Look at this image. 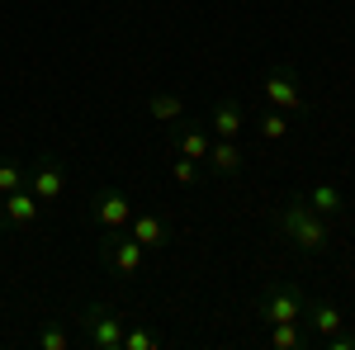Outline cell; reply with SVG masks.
Instances as JSON below:
<instances>
[{"instance_id":"obj_6","label":"cell","mask_w":355,"mask_h":350,"mask_svg":"<svg viewBox=\"0 0 355 350\" xmlns=\"http://www.w3.org/2000/svg\"><path fill=\"white\" fill-rule=\"evenodd\" d=\"M303 308H308V298L294 284H275V289L261 294V317H266V326L270 322H303Z\"/></svg>"},{"instance_id":"obj_21","label":"cell","mask_w":355,"mask_h":350,"mask_svg":"<svg viewBox=\"0 0 355 350\" xmlns=\"http://www.w3.org/2000/svg\"><path fill=\"white\" fill-rule=\"evenodd\" d=\"M204 170H199V161H190V157H175V166H171V180L175 185H194Z\"/></svg>"},{"instance_id":"obj_8","label":"cell","mask_w":355,"mask_h":350,"mask_svg":"<svg viewBox=\"0 0 355 350\" xmlns=\"http://www.w3.org/2000/svg\"><path fill=\"white\" fill-rule=\"evenodd\" d=\"M90 213H95V222L105 227V232H119V227H128L133 222V199L123 194V189H100L95 199H90Z\"/></svg>"},{"instance_id":"obj_20","label":"cell","mask_w":355,"mask_h":350,"mask_svg":"<svg viewBox=\"0 0 355 350\" xmlns=\"http://www.w3.org/2000/svg\"><path fill=\"white\" fill-rule=\"evenodd\" d=\"M119 350H157V331L142 326V322L123 326V346H119Z\"/></svg>"},{"instance_id":"obj_17","label":"cell","mask_w":355,"mask_h":350,"mask_svg":"<svg viewBox=\"0 0 355 350\" xmlns=\"http://www.w3.org/2000/svg\"><path fill=\"white\" fill-rule=\"evenodd\" d=\"M261 137H266V142H284V137H289V114H284V109H261Z\"/></svg>"},{"instance_id":"obj_7","label":"cell","mask_w":355,"mask_h":350,"mask_svg":"<svg viewBox=\"0 0 355 350\" xmlns=\"http://www.w3.org/2000/svg\"><path fill=\"white\" fill-rule=\"evenodd\" d=\"M38 209H43V199H38L28 185L10 189V194H0V227L24 232V227H33V222H38Z\"/></svg>"},{"instance_id":"obj_14","label":"cell","mask_w":355,"mask_h":350,"mask_svg":"<svg viewBox=\"0 0 355 350\" xmlns=\"http://www.w3.org/2000/svg\"><path fill=\"white\" fill-rule=\"evenodd\" d=\"M303 199H308L313 213H322V218H341V209H346V204H341V185H331V180H318Z\"/></svg>"},{"instance_id":"obj_16","label":"cell","mask_w":355,"mask_h":350,"mask_svg":"<svg viewBox=\"0 0 355 350\" xmlns=\"http://www.w3.org/2000/svg\"><path fill=\"white\" fill-rule=\"evenodd\" d=\"M71 346H76V326H67V322L38 326V350H71Z\"/></svg>"},{"instance_id":"obj_13","label":"cell","mask_w":355,"mask_h":350,"mask_svg":"<svg viewBox=\"0 0 355 350\" xmlns=\"http://www.w3.org/2000/svg\"><path fill=\"white\" fill-rule=\"evenodd\" d=\"M303 317H308V326H313L322 341L336 336V331L346 326V317H341V308H336V303H308V308H303Z\"/></svg>"},{"instance_id":"obj_22","label":"cell","mask_w":355,"mask_h":350,"mask_svg":"<svg viewBox=\"0 0 355 350\" xmlns=\"http://www.w3.org/2000/svg\"><path fill=\"white\" fill-rule=\"evenodd\" d=\"M327 350H355V331H336V336H327Z\"/></svg>"},{"instance_id":"obj_1","label":"cell","mask_w":355,"mask_h":350,"mask_svg":"<svg viewBox=\"0 0 355 350\" xmlns=\"http://www.w3.org/2000/svg\"><path fill=\"white\" fill-rule=\"evenodd\" d=\"M275 227H279L284 242H294L299 251H308V256H322L331 246V218L313 213L308 199H284V204L275 209Z\"/></svg>"},{"instance_id":"obj_2","label":"cell","mask_w":355,"mask_h":350,"mask_svg":"<svg viewBox=\"0 0 355 350\" xmlns=\"http://www.w3.org/2000/svg\"><path fill=\"white\" fill-rule=\"evenodd\" d=\"M123 326L128 317L110 308V303H85L81 313H76V341L90 350H119L123 346Z\"/></svg>"},{"instance_id":"obj_19","label":"cell","mask_w":355,"mask_h":350,"mask_svg":"<svg viewBox=\"0 0 355 350\" xmlns=\"http://www.w3.org/2000/svg\"><path fill=\"white\" fill-rule=\"evenodd\" d=\"M28 180V166L15 161V157H0V194H10V189H19Z\"/></svg>"},{"instance_id":"obj_18","label":"cell","mask_w":355,"mask_h":350,"mask_svg":"<svg viewBox=\"0 0 355 350\" xmlns=\"http://www.w3.org/2000/svg\"><path fill=\"white\" fill-rule=\"evenodd\" d=\"M308 336H303L299 322H270V346L275 350H299Z\"/></svg>"},{"instance_id":"obj_11","label":"cell","mask_w":355,"mask_h":350,"mask_svg":"<svg viewBox=\"0 0 355 350\" xmlns=\"http://www.w3.org/2000/svg\"><path fill=\"white\" fill-rule=\"evenodd\" d=\"M128 232H133V242H142L147 251H162V246L171 242V227H166V222H162L157 213H133Z\"/></svg>"},{"instance_id":"obj_9","label":"cell","mask_w":355,"mask_h":350,"mask_svg":"<svg viewBox=\"0 0 355 350\" xmlns=\"http://www.w3.org/2000/svg\"><path fill=\"white\" fill-rule=\"evenodd\" d=\"M171 142H175V152H180V157H190V161L204 166L209 147H214V133H209V123H194V119H175V123H171Z\"/></svg>"},{"instance_id":"obj_15","label":"cell","mask_w":355,"mask_h":350,"mask_svg":"<svg viewBox=\"0 0 355 350\" xmlns=\"http://www.w3.org/2000/svg\"><path fill=\"white\" fill-rule=\"evenodd\" d=\"M147 114H152V123H175V119H185V100L175 90H152Z\"/></svg>"},{"instance_id":"obj_5","label":"cell","mask_w":355,"mask_h":350,"mask_svg":"<svg viewBox=\"0 0 355 350\" xmlns=\"http://www.w3.org/2000/svg\"><path fill=\"white\" fill-rule=\"evenodd\" d=\"M43 204H57L62 194H67V166H62V157H53V152H43L38 161L28 166V180H24Z\"/></svg>"},{"instance_id":"obj_10","label":"cell","mask_w":355,"mask_h":350,"mask_svg":"<svg viewBox=\"0 0 355 350\" xmlns=\"http://www.w3.org/2000/svg\"><path fill=\"white\" fill-rule=\"evenodd\" d=\"M204 166H209L214 175H237V170H242V147H237V137H214Z\"/></svg>"},{"instance_id":"obj_4","label":"cell","mask_w":355,"mask_h":350,"mask_svg":"<svg viewBox=\"0 0 355 350\" xmlns=\"http://www.w3.org/2000/svg\"><path fill=\"white\" fill-rule=\"evenodd\" d=\"M261 95H266V105H270V109H284V114H303V109H308L303 81L294 76V71H266Z\"/></svg>"},{"instance_id":"obj_3","label":"cell","mask_w":355,"mask_h":350,"mask_svg":"<svg viewBox=\"0 0 355 350\" xmlns=\"http://www.w3.org/2000/svg\"><path fill=\"white\" fill-rule=\"evenodd\" d=\"M100 261H105V270H114V274H137L142 261H147V246L133 242L128 227H119V232H105V237H100Z\"/></svg>"},{"instance_id":"obj_12","label":"cell","mask_w":355,"mask_h":350,"mask_svg":"<svg viewBox=\"0 0 355 350\" xmlns=\"http://www.w3.org/2000/svg\"><path fill=\"white\" fill-rule=\"evenodd\" d=\"M209 133L214 137H237L242 133V105H237V100H214V109H209Z\"/></svg>"}]
</instances>
